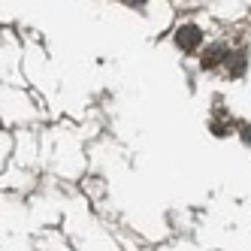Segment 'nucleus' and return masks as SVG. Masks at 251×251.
Returning <instances> with one entry per match:
<instances>
[{
  "mask_svg": "<svg viewBox=\"0 0 251 251\" xmlns=\"http://www.w3.org/2000/svg\"><path fill=\"white\" fill-rule=\"evenodd\" d=\"M203 43V30L197 25H182L176 30V46L182 51H197V46Z\"/></svg>",
  "mask_w": 251,
  "mask_h": 251,
  "instance_id": "f257e3e1",
  "label": "nucleus"
},
{
  "mask_svg": "<svg viewBox=\"0 0 251 251\" xmlns=\"http://www.w3.org/2000/svg\"><path fill=\"white\" fill-rule=\"evenodd\" d=\"M242 142H245V146H251V124H248V127H242Z\"/></svg>",
  "mask_w": 251,
  "mask_h": 251,
  "instance_id": "20e7f679",
  "label": "nucleus"
},
{
  "mask_svg": "<svg viewBox=\"0 0 251 251\" xmlns=\"http://www.w3.org/2000/svg\"><path fill=\"white\" fill-rule=\"evenodd\" d=\"M233 58H236V61H233V70H230V73H233V76H239V73H242V67H245V55L239 51V55H233Z\"/></svg>",
  "mask_w": 251,
  "mask_h": 251,
  "instance_id": "7ed1b4c3",
  "label": "nucleus"
},
{
  "mask_svg": "<svg viewBox=\"0 0 251 251\" xmlns=\"http://www.w3.org/2000/svg\"><path fill=\"white\" fill-rule=\"evenodd\" d=\"M230 58V51H227V46L224 43H212L206 51H203V58H200V64L206 67V70H212V67H218L221 61H227Z\"/></svg>",
  "mask_w": 251,
  "mask_h": 251,
  "instance_id": "f03ea898",
  "label": "nucleus"
}]
</instances>
